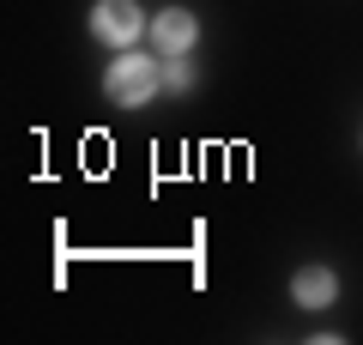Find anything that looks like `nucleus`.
Here are the masks:
<instances>
[{
  "label": "nucleus",
  "mask_w": 363,
  "mask_h": 345,
  "mask_svg": "<svg viewBox=\"0 0 363 345\" xmlns=\"http://www.w3.org/2000/svg\"><path fill=\"white\" fill-rule=\"evenodd\" d=\"M194 31H200V25L182 13V6H169V13L152 18V37H157V49H164V55H182L188 43H194Z\"/></svg>",
  "instance_id": "4"
},
{
  "label": "nucleus",
  "mask_w": 363,
  "mask_h": 345,
  "mask_svg": "<svg viewBox=\"0 0 363 345\" xmlns=\"http://www.w3.org/2000/svg\"><path fill=\"white\" fill-rule=\"evenodd\" d=\"M291 297H297L303 309H327V303L339 297V279H333L327 267H303L297 279H291Z\"/></svg>",
  "instance_id": "3"
},
{
  "label": "nucleus",
  "mask_w": 363,
  "mask_h": 345,
  "mask_svg": "<svg viewBox=\"0 0 363 345\" xmlns=\"http://www.w3.org/2000/svg\"><path fill=\"white\" fill-rule=\"evenodd\" d=\"M91 31H97L104 43H116V49H128V43L145 31V13L133 6V0H97V6H91Z\"/></svg>",
  "instance_id": "2"
},
{
  "label": "nucleus",
  "mask_w": 363,
  "mask_h": 345,
  "mask_svg": "<svg viewBox=\"0 0 363 345\" xmlns=\"http://www.w3.org/2000/svg\"><path fill=\"white\" fill-rule=\"evenodd\" d=\"M157 85H164V67L145 61V55H121V61L109 67V97H116L121 109H140V103H152Z\"/></svg>",
  "instance_id": "1"
},
{
  "label": "nucleus",
  "mask_w": 363,
  "mask_h": 345,
  "mask_svg": "<svg viewBox=\"0 0 363 345\" xmlns=\"http://www.w3.org/2000/svg\"><path fill=\"white\" fill-rule=\"evenodd\" d=\"M188 79H194L188 67H164V85H169V91H188Z\"/></svg>",
  "instance_id": "5"
}]
</instances>
